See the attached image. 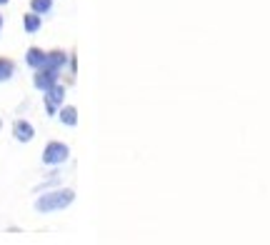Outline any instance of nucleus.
Listing matches in <instances>:
<instances>
[{
    "label": "nucleus",
    "instance_id": "obj_12",
    "mask_svg": "<svg viewBox=\"0 0 270 245\" xmlns=\"http://www.w3.org/2000/svg\"><path fill=\"white\" fill-rule=\"evenodd\" d=\"M0 30H3V15H0Z\"/></svg>",
    "mask_w": 270,
    "mask_h": 245
},
{
    "label": "nucleus",
    "instance_id": "obj_6",
    "mask_svg": "<svg viewBox=\"0 0 270 245\" xmlns=\"http://www.w3.org/2000/svg\"><path fill=\"white\" fill-rule=\"evenodd\" d=\"M25 63L30 65V68L40 70V68H45V65H48V53L40 50V48H30V50L25 53Z\"/></svg>",
    "mask_w": 270,
    "mask_h": 245
},
{
    "label": "nucleus",
    "instance_id": "obj_13",
    "mask_svg": "<svg viewBox=\"0 0 270 245\" xmlns=\"http://www.w3.org/2000/svg\"><path fill=\"white\" fill-rule=\"evenodd\" d=\"M5 3H10V0H0V5H5Z\"/></svg>",
    "mask_w": 270,
    "mask_h": 245
},
{
    "label": "nucleus",
    "instance_id": "obj_10",
    "mask_svg": "<svg viewBox=\"0 0 270 245\" xmlns=\"http://www.w3.org/2000/svg\"><path fill=\"white\" fill-rule=\"evenodd\" d=\"M15 75V63L8 58H0V83H5Z\"/></svg>",
    "mask_w": 270,
    "mask_h": 245
},
{
    "label": "nucleus",
    "instance_id": "obj_9",
    "mask_svg": "<svg viewBox=\"0 0 270 245\" xmlns=\"http://www.w3.org/2000/svg\"><path fill=\"white\" fill-rule=\"evenodd\" d=\"M58 118H60V123H63V125L75 128V125H78V110L70 108V105H68V108H60V115H58Z\"/></svg>",
    "mask_w": 270,
    "mask_h": 245
},
{
    "label": "nucleus",
    "instance_id": "obj_7",
    "mask_svg": "<svg viewBox=\"0 0 270 245\" xmlns=\"http://www.w3.org/2000/svg\"><path fill=\"white\" fill-rule=\"evenodd\" d=\"M40 25H43V20H40L38 13H28V15H23V28H25V33L35 35V33L40 30Z\"/></svg>",
    "mask_w": 270,
    "mask_h": 245
},
{
    "label": "nucleus",
    "instance_id": "obj_5",
    "mask_svg": "<svg viewBox=\"0 0 270 245\" xmlns=\"http://www.w3.org/2000/svg\"><path fill=\"white\" fill-rule=\"evenodd\" d=\"M13 135H15V140H20V143H30V140L35 138V128H33L28 120H15Z\"/></svg>",
    "mask_w": 270,
    "mask_h": 245
},
{
    "label": "nucleus",
    "instance_id": "obj_4",
    "mask_svg": "<svg viewBox=\"0 0 270 245\" xmlns=\"http://www.w3.org/2000/svg\"><path fill=\"white\" fill-rule=\"evenodd\" d=\"M63 100H65V88L60 83H55L50 90H45V110L50 115H55V108L63 105Z\"/></svg>",
    "mask_w": 270,
    "mask_h": 245
},
{
    "label": "nucleus",
    "instance_id": "obj_1",
    "mask_svg": "<svg viewBox=\"0 0 270 245\" xmlns=\"http://www.w3.org/2000/svg\"><path fill=\"white\" fill-rule=\"evenodd\" d=\"M75 203V190L70 188H60V190H50L43 193L35 200V210L38 213H55V210H65Z\"/></svg>",
    "mask_w": 270,
    "mask_h": 245
},
{
    "label": "nucleus",
    "instance_id": "obj_11",
    "mask_svg": "<svg viewBox=\"0 0 270 245\" xmlns=\"http://www.w3.org/2000/svg\"><path fill=\"white\" fill-rule=\"evenodd\" d=\"M30 10L38 15H48L53 10V0H30Z\"/></svg>",
    "mask_w": 270,
    "mask_h": 245
},
{
    "label": "nucleus",
    "instance_id": "obj_3",
    "mask_svg": "<svg viewBox=\"0 0 270 245\" xmlns=\"http://www.w3.org/2000/svg\"><path fill=\"white\" fill-rule=\"evenodd\" d=\"M33 83H35V88L38 90H50V88L58 83V70L55 68H40L35 75H33Z\"/></svg>",
    "mask_w": 270,
    "mask_h": 245
},
{
    "label": "nucleus",
    "instance_id": "obj_8",
    "mask_svg": "<svg viewBox=\"0 0 270 245\" xmlns=\"http://www.w3.org/2000/svg\"><path fill=\"white\" fill-rule=\"evenodd\" d=\"M65 63H68V53H63V50H53V53H48V65H45V68H55V70H60Z\"/></svg>",
    "mask_w": 270,
    "mask_h": 245
},
{
    "label": "nucleus",
    "instance_id": "obj_2",
    "mask_svg": "<svg viewBox=\"0 0 270 245\" xmlns=\"http://www.w3.org/2000/svg\"><path fill=\"white\" fill-rule=\"evenodd\" d=\"M70 158V148L60 140H50L43 150V163L45 165H63Z\"/></svg>",
    "mask_w": 270,
    "mask_h": 245
}]
</instances>
